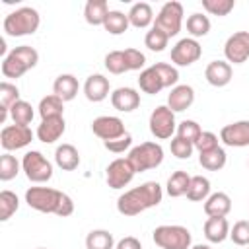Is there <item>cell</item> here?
<instances>
[{
	"instance_id": "cell-1",
	"label": "cell",
	"mask_w": 249,
	"mask_h": 249,
	"mask_svg": "<svg viewBox=\"0 0 249 249\" xmlns=\"http://www.w3.org/2000/svg\"><path fill=\"white\" fill-rule=\"evenodd\" d=\"M163 189L158 181H146L130 191H124L117 198V210L123 216H138L148 208H154L161 202Z\"/></svg>"
},
{
	"instance_id": "cell-2",
	"label": "cell",
	"mask_w": 249,
	"mask_h": 249,
	"mask_svg": "<svg viewBox=\"0 0 249 249\" xmlns=\"http://www.w3.org/2000/svg\"><path fill=\"white\" fill-rule=\"evenodd\" d=\"M25 202L37 212L54 214L60 218H66L74 212V200L66 193L53 187H29L25 191Z\"/></svg>"
},
{
	"instance_id": "cell-3",
	"label": "cell",
	"mask_w": 249,
	"mask_h": 249,
	"mask_svg": "<svg viewBox=\"0 0 249 249\" xmlns=\"http://www.w3.org/2000/svg\"><path fill=\"white\" fill-rule=\"evenodd\" d=\"M41 25V16L35 8L31 6H21L14 12H10L4 18V33L10 37H23V35H33Z\"/></svg>"
},
{
	"instance_id": "cell-4",
	"label": "cell",
	"mask_w": 249,
	"mask_h": 249,
	"mask_svg": "<svg viewBox=\"0 0 249 249\" xmlns=\"http://www.w3.org/2000/svg\"><path fill=\"white\" fill-rule=\"evenodd\" d=\"M152 239L161 249H191V243H193V235L189 228L179 224L158 226L152 233Z\"/></svg>"
},
{
	"instance_id": "cell-5",
	"label": "cell",
	"mask_w": 249,
	"mask_h": 249,
	"mask_svg": "<svg viewBox=\"0 0 249 249\" xmlns=\"http://www.w3.org/2000/svg\"><path fill=\"white\" fill-rule=\"evenodd\" d=\"M126 158L132 163L134 171L142 173V171L156 169L158 165H161V161H163V148L158 142H142V144L130 148Z\"/></svg>"
},
{
	"instance_id": "cell-6",
	"label": "cell",
	"mask_w": 249,
	"mask_h": 249,
	"mask_svg": "<svg viewBox=\"0 0 249 249\" xmlns=\"http://www.w3.org/2000/svg\"><path fill=\"white\" fill-rule=\"evenodd\" d=\"M21 171L31 183H47L53 177V163L39 150H29L21 158Z\"/></svg>"
},
{
	"instance_id": "cell-7",
	"label": "cell",
	"mask_w": 249,
	"mask_h": 249,
	"mask_svg": "<svg viewBox=\"0 0 249 249\" xmlns=\"http://www.w3.org/2000/svg\"><path fill=\"white\" fill-rule=\"evenodd\" d=\"M183 16H185V12H183V4L181 2H175V0L165 2L160 8V12H158V16L154 19V27L161 29L171 39V37H175L181 31V27H183Z\"/></svg>"
},
{
	"instance_id": "cell-8",
	"label": "cell",
	"mask_w": 249,
	"mask_h": 249,
	"mask_svg": "<svg viewBox=\"0 0 249 249\" xmlns=\"http://www.w3.org/2000/svg\"><path fill=\"white\" fill-rule=\"evenodd\" d=\"M150 132L158 140H167L173 138V132H177V123H175V113L167 105H158L150 113Z\"/></svg>"
},
{
	"instance_id": "cell-9",
	"label": "cell",
	"mask_w": 249,
	"mask_h": 249,
	"mask_svg": "<svg viewBox=\"0 0 249 249\" xmlns=\"http://www.w3.org/2000/svg\"><path fill=\"white\" fill-rule=\"evenodd\" d=\"M200 56H202V47L193 37L179 39L171 47V62H173V66H191Z\"/></svg>"
},
{
	"instance_id": "cell-10",
	"label": "cell",
	"mask_w": 249,
	"mask_h": 249,
	"mask_svg": "<svg viewBox=\"0 0 249 249\" xmlns=\"http://www.w3.org/2000/svg\"><path fill=\"white\" fill-rule=\"evenodd\" d=\"M134 175H136V171H134L132 163L128 161V158H117L105 169V181L111 189L126 187L134 179Z\"/></svg>"
},
{
	"instance_id": "cell-11",
	"label": "cell",
	"mask_w": 249,
	"mask_h": 249,
	"mask_svg": "<svg viewBox=\"0 0 249 249\" xmlns=\"http://www.w3.org/2000/svg\"><path fill=\"white\" fill-rule=\"evenodd\" d=\"M33 140V132L29 126H21V124H6L0 132V144L6 152H14V150H21L25 146H29Z\"/></svg>"
},
{
	"instance_id": "cell-12",
	"label": "cell",
	"mask_w": 249,
	"mask_h": 249,
	"mask_svg": "<svg viewBox=\"0 0 249 249\" xmlns=\"http://www.w3.org/2000/svg\"><path fill=\"white\" fill-rule=\"evenodd\" d=\"M224 56L228 62L243 64L249 58V31H235L224 43Z\"/></svg>"
},
{
	"instance_id": "cell-13",
	"label": "cell",
	"mask_w": 249,
	"mask_h": 249,
	"mask_svg": "<svg viewBox=\"0 0 249 249\" xmlns=\"http://www.w3.org/2000/svg\"><path fill=\"white\" fill-rule=\"evenodd\" d=\"M91 130L97 138H101L103 142L107 140H115V138H121L126 134L124 130V123L119 119V117H113V115H101L97 119L91 121Z\"/></svg>"
},
{
	"instance_id": "cell-14",
	"label": "cell",
	"mask_w": 249,
	"mask_h": 249,
	"mask_svg": "<svg viewBox=\"0 0 249 249\" xmlns=\"http://www.w3.org/2000/svg\"><path fill=\"white\" fill-rule=\"evenodd\" d=\"M220 140L230 148L249 146V121H235V123L222 126Z\"/></svg>"
},
{
	"instance_id": "cell-15",
	"label": "cell",
	"mask_w": 249,
	"mask_h": 249,
	"mask_svg": "<svg viewBox=\"0 0 249 249\" xmlns=\"http://www.w3.org/2000/svg\"><path fill=\"white\" fill-rule=\"evenodd\" d=\"M64 132H66L64 117H49V119H41V124L37 126L35 136L43 144H54Z\"/></svg>"
},
{
	"instance_id": "cell-16",
	"label": "cell",
	"mask_w": 249,
	"mask_h": 249,
	"mask_svg": "<svg viewBox=\"0 0 249 249\" xmlns=\"http://www.w3.org/2000/svg\"><path fill=\"white\" fill-rule=\"evenodd\" d=\"M204 78L210 86L214 88H224L231 82L233 78V70L231 64L228 60H212L208 62V66L204 68Z\"/></svg>"
},
{
	"instance_id": "cell-17",
	"label": "cell",
	"mask_w": 249,
	"mask_h": 249,
	"mask_svg": "<svg viewBox=\"0 0 249 249\" xmlns=\"http://www.w3.org/2000/svg\"><path fill=\"white\" fill-rule=\"evenodd\" d=\"M195 101V89L189 84H177L175 88H171L169 95H167V107L173 113H181L185 109H189Z\"/></svg>"
},
{
	"instance_id": "cell-18",
	"label": "cell",
	"mask_w": 249,
	"mask_h": 249,
	"mask_svg": "<svg viewBox=\"0 0 249 249\" xmlns=\"http://www.w3.org/2000/svg\"><path fill=\"white\" fill-rule=\"evenodd\" d=\"M109 89H111L109 80L103 74H91L84 82V95L88 101H93V103L103 101L109 95Z\"/></svg>"
},
{
	"instance_id": "cell-19",
	"label": "cell",
	"mask_w": 249,
	"mask_h": 249,
	"mask_svg": "<svg viewBox=\"0 0 249 249\" xmlns=\"http://www.w3.org/2000/svg\"><path fill=\"white\" fill-rule=\"evenodd\" d=\"M111 105L121 113H130L140 107V93L134 88H117L111 93Z\"/></svg>"
},
{
	"instance_id": "cell-20",
	"label": "cell",
	"mask_w": 249,
	"mask_h": 249,
	"mask_svg": "<svg viewBox=\"0 0 249 249\" xmlns=\"http://www.w3.org/2000/svg\"><path fill=\"white\" fill-rule=\"evenodd\" d=\"M204 237L210 243H222L230 237V222L226 216H208L204 222Z\"/></svg>"
},
{
	"instance_id": "cell-21",
	"label": "cell",
	"mask_w": 249,
	"mask_h": 249,
	"mask_svg": "<svg viewBox=\"0 0 249 249\" xmlns=\"http://www.w3.org/2000/svg\"><path fill=\"white\" fill-rule=\"evenodd\" d=\"M78 89H80V84L74 74H60V76H56V80L53 84V93L58 95L64 103L72 101L78 95Z\"/></svg>"
},
{
	"instance_id": "cell-22",
	"label": "cell",
	"mask_w": 249,
	"mask_h": 249,
	"mask_svg": "<svg viewBox=\"0 0 249 249\" xmlns=\"http://www.w3.org/2000/svg\"><path fill=\"white\" fill-rule=\"evenodd\" d=\"M154 10L148 2H136L128 10V21L136 29H146L148 25H154Z\"/></svg>"
},
{
	"instance_id": "cell-23",
	"label": "cell",
	"mask_w": 249,
	"mask_h": 249,
	"mask_svg": "<svg viewBox=\"0 0 249 249\" xmlns=\"http://www.w3.org/2000/svg\"><path fill=\"white\" fill-rule=\"evenodd\" d=\"M54 163L62 171H74L80 165V152L72 144H60L54 150Z\"/></svg>"
},
{
	"instance_id": "cell-24",
	"label": "cell",
	"mask_w": 249,
	"mask_h": 249,
	"mask_svg": "<svg viewBox=\"0 0 249 249\" xmlns=\"http://www.w3.org/2000/svg\"><path fill=\"white\" fill-rule=\"evenodd\" d=\"M231 210V198L228 193H210L204 200V214L206 216H228Z\"/></svg>"
},
{
	"instance_id": "cell-25",
	"label": "cell",
	"mask_w": 249,
	"mask_h": 249,
	"mask_svg": "<svg viewBox=\"0 0 249 249\" xmlns=\"http://www.w3.org/2000/svg\"><path fill=\"white\" fill-rule=\"evenodd\" d=\"M109 12L107 0H88L84 6V18L89 25H103Z\"/></svg>"
},
{
	"instance_id": "cell-26",
	"label": "cell",
	"mask_w": 249,
	"mask_h": 249,
	"mask_svg": "<svg viewBox=\"0 0 249 249\" xmlns=\"http://www.w3.org/2000/svg\"><path fill=\"white\" fill-rule=\"evenodd\" d=\"M16 101H19L18 86L12 82H2L0 84V123H6V119L10 117V109Z\"/></svg>"
},
{
	"instance_id": "cell-27",
	"label": "cell",
	"mask_w": 249,
	"mask_h": 249,
	"mask_svg": "<svg viewBox=\"0 0 249 249\" xmlns=\"http://www.w3.org/2000/svg\"><path fill=\"white\" fill-rule=\"evenodd\" d=\"M27 70H31V68L21 60V56H19L14 49L8 53L6 58H2V74H4V78H14V80H18V78H21Z\"/></svg>"
},
{
	"instance_id": "cell-28",
	"label": "cell",
	"mask_w": 249,
	"mask_h": 249,
	"mask_svg": "<svg viewBox=\"0 0 249 249\" xmlns=\"http://www.w3.org/2000/svg\"><path fill=\"white\" fill-rule=\"evenodd\" d=\"M189 185H191V175H189L187 171L179 169V171H173V173L169 175V179H167V183H165V191H167L169 196L179 198V196L187 195Z\"/></svg>"
},
{
	"instance_id": "cell-29",
	"label": "cell",
	"mask_w": 249,
	"mask_h": 249,
	"mask_svg": "<svg viewBox=\"0 0 249 249\" xmlns=\"http://www.w3.org/2000/svg\"><path fill=\"white\" fill-rule=\"evenodd\" d=\"M138 86H140V89H142L144 93H148V95H156V93H160L161 89H165V88H163V82H161L160 74L154 70V66L144 68V70L140 72V76H138Z\"/></svg>"
},
{
	"instance_id": "cell-30",
	"label": "cell",
	"mask_w": 249,
	"mask_h": 249,
	"mask_svg": "<svg viewBox=\"0 0 249 249\" xmlns=\"http://www.w3.org/2000/svg\"><path fill=\"white\" fill-rule=\"evenodd\" d=\"M226 161H228V156H226V150L222 146L198 154V163L204 169H208V171H220V169H224Z\"/></svg>"
},
{
	"instance_id": "cell-31",
	"label": "cell",
	"mask_w": 249,
	"mask_h": 249,
	"mask_svg": "<svg viewBox=\"0 0 249 249\" xmlns=\"http://www.w3.org/2000/svg\"><path fill=\"white\" fill-rule=\"evenodd\" d=\"M39 115L41 119H49V117H64V101L51 93V95H45L41 101H39Z\"/></svg>"
},
{
	"instance_id": "cell-32",
	"label": "cell",
	"mask_w": 249,
	"mask_h": 249,
	"mask_svg": "<svg viewBox=\"0 0 249 249\" xmlns=\"http://www.w3.org/2000/svg\"><path fill=\"white\" fill-rule=\"evenodd\" d=\"M210 181L208 177H202V175H193L191 177V185H189V191H187V198L193 200V202H200V200H206L210 196Z\"/></svg>"
},
{
	"instance_id": "cell-33",
	"label": "cell",
	"mask_w": 249,
	"mask_h": 249,
	"mask_svg": "<svg viewBox=\"0 0 249 249\" xmlns=\"http://www.w3.org/2000/svg\"><path fill=\"white\" fill-rule=\"evenodd\" d=\"M115 237L107 230H91L86 235V249H115Z\"/></svg>"
},
{
	"instance_id": "cell-34",
	"label": "cell",
	"mask_w": 249,
	"mask_h": 249,
	"mask_svg": "<svg viewBox=\"0 0 249 249\" xmlns=\"http://www.w3.org/2000/svg\"><path fill=\"white\" fill-rule=\"evenodd\" d=\"M33 117H35V111H33L31 103H29V101H25V99L16 101V103L12 105V109H10V119L14 121V124L29 126V124H31V121H33Z\"/></svg>"
},
{
	"instance_id": "cell-35",
	"label": "cell",
	"mask_w": 249,
	"mask_h": 249,
	"mask_svg": "<svg viewBox=\"0 0 249 249\" xmlns=\"http://www.w3.org/2000/svg\"><path fill=\"white\" fill-rule=\"evenodd\" d=\"M130 27V21H128V14H123L119 10H111L105 23H103V29L111 35H123L126 29Z\"/></svg>"
},
{
	"instance_id": "cell-36",
	"label": "cell",
	"mask_w": 249,
	"mask_h": 249,
	"mask_svg": "<svg viewBox=\"0 0 249 249\" xmlns=\"http://www.w3.org/2000/svg\"><path fill=\"white\" fill-rule=\"evenodd\" d=\"M187 31L193 39H198V37H204L210 33V19L208 16L200 14V12H195L187 18Z\"/></svg>"
},
{
	"instance_id": "cell-37",
	"label": "cell",
	"mask_w": 249,
	"mask_h": 249,
	"mask_svg": "<svg viewBox=\"0 0 249 249\" xmlns=\"http://www.w3.org/2000/svg\"><path fill=\"white\" fill-rule=\"evenodd\" d=\"M19 208V198L12 191H2L0 193V220L8 222Z\"/></svg>"
},
{
	"instance_id": "cell-38",
	"label": "cell",
	"mask_w": 249,
	"mask_h": 249,
	"mask_svg": "<svg viewBox=\"0 0 249 249\" xmlns=\"http://www.w3.org/2000/svg\"><path fill=\"white\" fill-rule=\"evenodd\" d=\"M21 163L16 160V156H12L10 152H4L0 156V181H12L18 173H19Z\"/></svg>"
},
{
	"instance_id": "cell-39",
	"label": "cell",
	"mask_w": 249,
	"mask_h": 249,
	"mask_svg": "<svg viewBox=\"0 0 249 249\" xmlns=\"http://www.w3.org/2000/svg\"><path fill=\"white\" fill-rule=\"evenodd\" d=\"M167 43H169V37H167L161 29H158V27L152 25L150 31H146L144 45H146L150 51H154V53H161V51H165Z\"/></svg>"
},
{
	"instance_id": "cell-40",
	"label": "cell",
	"mask_w": 249,
	"mask_h": 249,
	"mask_svg": "<svg viewBox=\"0 0 249 249\" xmlns=\"http://www.w3.org/2000/svg\"><path fill=\"white\" fill-rule=\"evenodd\" d=\"M152 66L160 74V78L163 82V88H175L177 86V82H179V70H177V66H173L169 62H156Z\"/></svg>"
},
{
	"instance_id": "cell-41",
	"label": "cell",
	"mask_w": 249,
	"mask_h": 249,
	"mask_svg": "<svg viewBox=\"0 0 249 249\" xmlns=\"http://www.w3.org/2000/svg\"><path fill=\"white\" fill-rule=\"evenodd\" d=\"M202 134V128L196 121H191V119H185L177 124V136L183 138V140H189L191 144H196L198 136Z\"/></svg>"
},
{
	"instance_id": "cell-42",
	"label": "cell",
	"mask_w": 249,
	"mask_h": 249,
	"mask_svg": "<svg viewBox=\"0 0 249 249\" xmlns=\"http://www.w3.org/2000/svg\"><path fill=\"white\" fill-rule=\"evenodd\" d=\"M202 8L210 16L224 18V16H228L235 8V0H202Z\"/></svg>"
},
{
	"instance_id": "cell-43",
	"label": "cell",
	"mask_w": 249,
	"mask_h": 249,
	"mask_svg": "<svg viewBox=\"0 0 249 249\" xmlns=\"http://www.w3.org/2000/svg\"><path fill=\"white\" fill-rule=\"evenodd\" d=\"M105 68L111 74H124L128 72L126 62H124V53L123 51H111L105 54Z\"/></svg>"
},
{
	"instance_id": "cell-44",
	"label": "cell",
	"mask_w": 249,
	"mask_h": 249,
	"mask_svg": "<svg viewBox=\"0 0 249 249\" xmlns=\"http://www.w3.org/2000/svg\"><path fill=\"white\" fill-rule=\"evenodd\" d=\"M230 239L235 245H249V220H239L230 228Z\"/></svg>"
},
{
	"instance_id": "cell-45",
	"label": "cell",
	"mask_w": 249,
	"mask_h": 249,
	"mask_svg": "<svg viewBox=\"0 0 249 249\" xmlns=\"http://www.w3.org/2000/svg\"><path fill=\"white\" fill-rule=\"evenodd\" d=\"M169 150H171V154H173L175 158H179V160H189V158L193 156V152H195V144H191L189 140H183V138H179V136H173L171 142H169Z\"/></svg>"
},
{
	"instance_id": "cell-46",
	"label": "cell",
	"mask_w": 249,
	"mask_h": 249,
	"mask_svg": "<svg viewBox=\"0 0 249 249\" xmlns=\"http://www.w3.org/2000/svg\"><path fill=\"white\" fill-rule=\"evenodd\" d=\"M124 62H126V68L128 70H140L144 68L146 64V56L144 53H140L138 49H124Z\"/></svg>"
},
{
	"instance_id": "cell-47",
	"label": "cell",
	"mask_w": 249,
	"mask_h": 249,
	"mask_svg": "<svg viewBox=\"0 0 249 249\" xmlns=\"http://www.w3.org/2000/svg\"><path fill=\"white\" fill-rule=\"evenodd\" d=\"M220 144H218V136L214 134V132H210V130H202V134L198 136V140H196V144H195V150H198V154H202V152H208V150H214V148H218Z\"/></svg>"
},
{
	"instance_id": "cell-48",
	"label": "cell",
	"mask_w": 249,
	"mask_h": 249,
	"mask_svg": "<svg viewBox=\"0 0 249 249\" xmlns=\"http://www.w3.org/2000/svg\"><path fill=\"white\" fill-rule=\"evenodd\" d=\"M103 146H105V150H109V152H113V154H123L124 150H128V148L132 146V136L126 132V134L121 136V138L103 142Z\"/></svg>"
},
{
	"instance_id": "cell-49",
	"label": "cell",
	"mask_w": 249,
	"mask_h": 249,
	"mask_svg": "<svg viewBox=\"0 0 249 249\" xmlns=\"http://www.w3.org/2000/svg\"><path fill=\"white\" fill-rule=\"evenodd\" d=\"M115 249H142V243L134 235H126V237H123V239L117 241Z\"/></svg>"
},
{
	"instance_id": "cell-50",
	"label": "cell",
	"mask_w": 249,
	"mask_h": 249,
	"mask_svg": "<svg viewBox=\"0 0 249 249\" xmlns=\"http://www.w3.org/2000/svg\"><path fill=\"white\" fill-rule=\"evenodd\" d=\"M191 249H212V247L206 243H198V245H191Z\"/></svg>"
},
{
	"instance_id": "cell-51",
	"label": "cell",
	"mask_w": 249,
	"mask_h": 249,
	"mask_svg": "<svg viewBox=\"0 0 249 249\" xmlns=\"http://www.w3.org/2000/svg\"><path fill=\"white\" fill-rule=\"evenodd\" d=\"M37 249H45V247H37Z\"/></svg>"
},
{
	"instance_id": "cell-52",
	"label": "cell",
	"mask_w": 249,
	"mask_h": 249,
	"mask_svg": "<svg viewBox=\"0 0 249 249\" xmlns=\"http://www.w3.org/2000/svg\"><path fill=\"white\" fill-rule=\"evenodd\" d=\"M247 167H249V160H247Z\"/></svg>"
}]
</instances>
